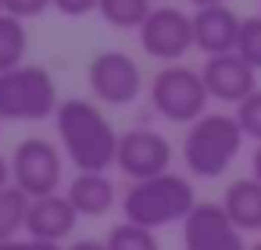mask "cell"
<instances>
[{"mask_svg": "<svg viewBox=\"0 0 261 250\" xmlns=\"http://www.w3.org/2000/svg\"><path fill=\"white\" fill-rule=\"evenodd\" d=\"M54 125H58L61 150L68 154L75 172H108L118 161V140L122 136L104 118L100 104L83 100V97L61 100Z\"/></svg>", "mask_w": 261, "mask_h": 250, "instance_id": "cell-1", "label": "cell"}, {"mask_svg": "<svg viewBox=\"0 0 261 250\" xmlns=\"http://www.w3.org/2000/svg\"><path fill=\"white\" fill-rule=\"evenodd\" d=\"M197 207L193 200V186L190 179L175 175V172H165L158 179H147V182H133L122 197V214L125 221L133 225H143V229H161V225H175V221H186L190 211Z\"/></svg>", "mask_w": 261, "mask_h": 250, "instance_id": "cell-2", "label": "cell"}, {"mask_svg": "<svg viewBox=\"0 0 261 250\" xmlns=\"http://www.w3.org/2000/svg\"><path fill=\"white\" fill-rule=\"evenodd\" d=\"M243 140L247 136H243L236 115H204L182 136V161H186L190 175H197V179H218L236 161Z\"/></svg>", "mask_w": 261, "mask_h": 250, "instance_id": "cell-3", "label": "cell"}, {"mask_svg": "<svg viewBox=\"0 0 261 250\" xmlns=\"http://www.w3.org/2000/svg\"><path fill=\"white\" fill-rule=\"evenodd\" d=\"M58 82L40 65H22L0 75V118L4 122H43L58 115Z\"/></svg>", "mask_w": 261, "mask_h": 250, "instance_id": "cell-4", "label": "cell"}, {"mask_svg": "<svg viewBox=\"0 0 261 250\" xmlns=\"http://www.w3.org/2000/svg\"><path fill=\"white\" fill-rule=\"evenodd\" d=\"M150 107L165 118V122H179V125H193L207 115V86L200 79V72L186 68V65H165L154 79H150Z\"/></svg>", "mask_w": 261, "mask_h": 250, "instance_id": "cell-5", "label": "cell"}, {"mask_svg": "<svg viewBox=\"0 0 261 250\" xmlns=\"http://www.w3.org/2000/svg\"><path fill=\"white\" fill-rule=\"evenodd\" d=\"M11 186H18L25 197H54L61 186V154L50 140L29 136L11 154Z\"/></svg>", "mask_w": 261, "mask_h": 250, "instance_id": "cell-6", "label": "cell"}, {"mask_svg": "<svg viewBox=\"0 0 261 250\" xmlns=\"http://www.w3.org/2000/svg\"><path fill=\"white\" fill-rule=\"evenodd\" d=\"M140 47L154 61H182L193 50V15H186L182 8H154L140 25Z\"/></svg>", "mask_w": 261, "mask_h": 250, "instance_id": "cell-7", "label": "cell"}, {"mask_svg": "<svg viewBox=\"0 0 261 250\" xmlns=\"http://www.w3.org/2000/svg\"><path fill=\"white\" fill-rule=\"evenodd\" d=\"M86 82H90L93 97H97L100 104H111V107L133 104V100L140 97V90H143L140 65H136L125 50H100V54L90 61Z\"/></svg>", "mask_w": 261, "mask_h": 250, "instance_id": "cell-8", "label": "cell"}, {"mask_svg": "<svg viewBox=\"0 0 261 250\" xmlns=\"http://www.w3.org/2000/svg\"><path fill=\"white\" fill-rule=\"evenodd\" d=\"M118 172L129 175L133 182H147V179H158L168 172L172 164V143L154 132V129H129L122 132L118 140Z\"/></svg>", "mask_w": 261, "mask_h": 250, "instance_id": "cell-9", "label": "cell"}, {"mask_svg": "<svg viewBox=\"0 0 261 250\" xmlns=\"http://www.w3.org/2000/svg\"><path fill=\"white\" fill-rule=\"evenodd\" d=\"M182 250H247V243L222 204H197L182 221Z\"/></svg>", "mask_w": 261, "mask_h": 250, "instance_id": "cell-10", "label": "cell"}, {"mask_svg": "<svg viewBox=\"0 0 261 250\" xmlns=\"http://www.w3.org/2000/svg\"><path fill=\"white\" fill-rule=\"evenodd\" d=\"M200 79L207 86V97L222 100V104H243L250 93H257V72L240 58V54H222V58H207L200 68Z\"/></svg>", "mask_w": 261, "mask_h": 250, "instance_id": "cell-11", "label": "cell"}, {"mask_svg": "<svg viewBox=\"0 0 261 250\" xmlns=\"http://www.w3.org/2000/svg\"><path fill=\"white\" fill-rule=\"evenodd\" d=\"M240 25L243 18L218 4V8H200L193 11V47L204 58H222V54H236V40H240Z\"/></svg>", "mask_w": 261, "mask_h": 250, "instance_id": "cell-12", "label": "cell"}, {"mask_svg": "<svg viewBox=\"0 0 261 250\" xmlns=\"http://www.w3.org/2000/svg\"><path fill=\"white\" fill-rule=\"evenodd\" d=\"M75 221H79V211L72 207V200L54 193V197H40L29 204L25 232L29 239H40V243H61L65 236L75 232Z\"/></svg>", "mask_w": 261, "mask_h": 250, "instance_id": "cell-13", "label": "cell"}, {"mask_svg": "<svg viewBox=\"0 0 261 250\" xmlns=\"http://www.w3.org/2000/svg\"><path fill=\"white\" fill-rule=\"evenodd\" d=\"M222 211L240 232H261V182L232 179L222 193Z\"/></svg>", "mask_w": 261, "mask_h": 250, "instance_id": "cell-14", "label": "cell"}, {"mask_svg": "<svg viewBox=\"0 0 261 250\" xmlns=\"http://www.w3.org/2000/svg\"><path fill=\"white\" fill-rule=\"evenodd\" d=\"M72 207L86 218H100L115 207V182L104 175V172H79L72 182H68V193Z\"/></svg>", "mask_w": 261, "mask_h": 250, "instance_id": "cell-15", "label": "cell"}, {"mask_svg": "<svg viewBox=\"0 0 261 250\" xmlns=\"http://www.w3.org/2000/svg\"><path fill=\"white\" fill-rule=\"evenodd\" d=\"M25 50H29V33H25V22L11 18V15H0V75H4V72H15V68H22Z\"/></svg>", "mask_w": 261, "mask_h": 250, "instance_id": "cell-16", "label": "cell"}, {"mask_svg": "<svg viewBox=\"0 0 261 250\" xmlns=\"http://www.w3.org/2000/svg\"><path fill=\"white\" fill-rule=\"evenodd\" d=\"M29 204H33V197H25L18 186H8L0 193V243L18 239V232L25 229V218H29Z\"/></svg>", "mask_w": 261, "mask_h": 250, "instance_id": "cell-17", "label": "cell"}, {"mask_svg": "<svg viewBox=\"0 0 261 250\" xmlns=\"http://www.w3.org/2000/svg\"><path fill=\"white\" fill-rule=\"evenodd\" d=\"M150 11H154L150 0H100V4H97V15L108 25H115V29H136V33L150 18Z\"/></svg>", "mask_w": 261, "mask_h": 250, "instance_id": "cell-18", "label": "cell"}, {"mask_svg": "<svg viewBox=\"0 0 261 250\" xmlns=\"http://www.w3.org/2000/svg\"><path fill=\"white\" fill-rule=\"evenodd\" d=\"M104 243H108V250H161L158 236L143 225H133V221H118Z\"/></svg>", "mask_w": 261, "mask_h": 250, "instance_id": "cell-19", "label": "cell"}, {"mask_svg": "<svg viewBox=\"0 0 261 250\" xmlns=\"http://www.w3.org/2000/svg\"><path fill=\"white\" fill-rule=\"evenodd\" d=\"M236 54H240L254 72H261V15L243 18V25H240V40H236Z\"/></svg>", "mask_w": 261, "mask_h": 250, "instance_id": "cell-20", "label": "cell"}, {"mask_svg": "<svg viewBox=\"0 0 261 250\" xmlns=\"http://www.w3.org/2000/svg\"><path fill=\"white\" fill-rule=\"evenodd\" d=\"M236 122H240L243 136H250L254 143H261V90L250 93V97L236 107Z\"/></svg>", "mask_w": 261, "mask_h": 250, "instance_id": "cell-21", "label": "cell"}, {"mask_svg": "<svg viewBox=\"0 0 261 250\" xmlns=\"http://www.w3.org/2000/svg\"><path fill=\"white\" fill-rule=\"evenodd\" d=\"M47 8H54V0H4V15L25 22V18H36L43 15Z\"/></svg>", "mask_w": 261, "mask_h": 250, "instance_id": "cell-22", "label": "cell"}, {"mask_svg": "<svg viewBox=\"0 0 261 250\" xmlns=\"http://www.w3.org/2000/svg\"><path fill=\"white\" fill-rule=\"evenodd\" d=\"M100 0H54V11H61L65 18H86L90 11H97Z\"/></svg>", "mask_w": 261, "mask_h": 250, "instance_id": "cell-23", "label": "cell"}, {"mask_svg": "<svg viewBox=\"0 0 261 250\" xmlns=\"http://www.w3.org/2000/svg\"><path fill=\"white\" fill-rule=\"evenodd\" d=\"M0 250H61V243H40V239H11V243H0Z\"/></svg>", "mask_w": 261, "mask_h": 250, "instance_id": "cell-24", "label": "cell"}, {"mask_svg": "<svg viewBox=\"0 0 261 250\" xmlns=\"http://www.w3.org/2000/svg\"><path fill=\"white\" fill-rule=\"evenodd\" d=\"M68 250H108V243H104V239H79V243H72Z\"/></svg>", "mask_w": 261, "mask_h": 250, "instance_id": "cell-25", "label": "cell"}, {"mask_svg": "<svg viewBox=\"0 0 261 250\" xmlns=\"http://www.w3.org/2000/svg\"><path fill=\"white\" fill-rule=\"evenodd\" d=\"M8 186H11V161L0 157V193H4Z\"/></svg>", "mask_w": 261, "mask_h": 250, "instance_id": "cell-26", "label": "cell"}, {"mask_svg": "<svg viewBox=\"0 0 261 250\" xmlns=\"http://www.w3.org/2000/svg\"><path fill=\"white\" fill-rule=\"evenodd\" d=\"M250 179L261 182V143H257V150H254V157H250Z\"/></svg>", "mask_w": 261, "mask_h": 250, "instance_id": "cell-27", "label": "cell"}, {"mask_svg": "<svg viewBox=\"0 0 261 250\" xmlns=\"http://www.w3.org/2000/svg\"><path fill=\"white\" fill-rule=\"evenodd\" d=\"M190 4L200 11V8H218V4H225V0H190Z\"/></svg>", "mask_w": 261, "mask_h": 250, "instance_id": "cell-28", "label": "cell"}, {"mask_svg": "<svg viewBox=\"0 0 261 250\" xmlns=\"http://www.w3.org/2000/svg\"><path fill=\"white\" fill-rule=\"evenodd\" d=\"M247 250H261V239H257V243H250V246H247Z\"/></svg>", "mask_w": 261, "mask_h": 250, "instance_id": "cell-29", "label": "cell"}, {"mask_svg": "<svg viewBox=\"0 0 261 250\" xmlns=\"http://www.w3.org/2000/svg\"><path fill=\"white\" fill-rule=\"evenodd\" d=\"M0 15H4V0H0Z\"/></svg>", "mask_w": 261, "mask_h": 250, "instance_id": "cell-30", "label": "cell"}, {"mask_svg": "<svg viewBox=\"0 0 261 250\" xmlns=\"http://www.w3.org/2000/svg\"><path fill=\"white\" fill-rule=\"evenodd\" d=\"M0 122H4V118H0Z\"/></svg>", "mask_w": 261, "mask_h": 250, "instance_id": "cell-31", "label": "cell"}]
</instances>
